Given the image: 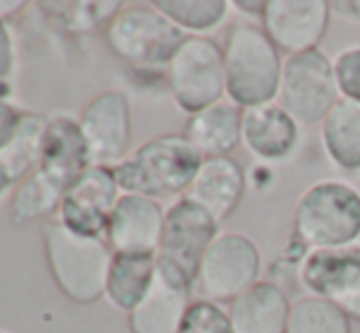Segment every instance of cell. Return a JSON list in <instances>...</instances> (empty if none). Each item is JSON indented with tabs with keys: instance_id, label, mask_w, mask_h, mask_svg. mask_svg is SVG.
<instances>
[{
	"instance_id": "4fadbf2b",
	"label": "cell",
	"mask_w": 360,
	"mask_h": 333,
	"mask_svg": "<svg viewBox=\"0 0 360 333\" xmlns=\"http://www.w3.org/2000/svg\"><path fill=\"white\" fill-rule=\"evenodd\" d=\"M167 209L140 194H123L110 216L105 243L120 255H157Z\"/></svg>"
},
{
	"instance_id": "9a60e30c",
	"label": "cell",
	"mask_w": 360,
	"mask_h": 333,
	"mask_svg": "<svg viewBox=\"0 0 360 333\" xmlns=\"http://www.w3.org/2000/svg\"><path fill=\"white\" fill-rule=\"evenodd\" d=\"M94 166L91 150L81 133L79 120L69 115H54L49 118L47 130H44L42 143V159H39V171L54 179L59 186L69 189L86 169Z\"/></svg>"
},
{
	"instance_id": "2e32d148",
	"label": "cell",
	"mask_w": 360,
	"mask_h": 333,
	"mask_svg": "<svg viewBox=\"0 0 360 333\" xmlns=\"http://www.w3.org/2000/svg\"><path fill=\"white\" fill-rule=\"evenodd\" d=\"M248 189V179L243 166L233 157L204 159L194 181H191L186 199L199 204L206 214L214 216L218 226L236 214Z\"/></svg>"
},
{
	"instance_id": "d4e9b609",
	"label": "cell",
	"mask_w": 360,
	"mask_h": 333,
	"mask_svg": "<svg viewBox=\"0 0 360 333\" xmlns=\"http://www.w3.org/2000/svg\"><path fill=\"white\" fill-rule=\"evenodd\" d=\"M285 333H351V319L331 301L304 296L292 304Z\"/></svg>"
},
{
	"instance_id": "8992f818",
	"label": "cell",
	"mask_w": 360,
	"mask_h": 333,
	"mask_svg": "<svg viewBox=\"0 0 360 333\" xmlns=\"http://www.w3.org/2000/svg\"><path fill=\"white\" fill-rule=\"evenodd\" d=\"M218 238V223L199 204L181 196L167 209L165 230L157 248V272L167 282L191 289L206 250Z\"/></svg>"
},
{
	"instance_id": "ffe728a7",
	"label": "cell",
	"mask_w": 360,
	"mask_h": 333,
	"mask_svg": "<svg viewBox=\"0 0 360 333\" xmlns=\"http://www.w3.org/2000/svg\"><path fill=\"white\" fill-rule=\"evenodd\" d=\"M189 306L191 289L172 285L157 272L155 285L145 299L128 314L130 333H179Z\"/></svg>"
},
{
	"instance_id": "5b68a950",
	"label": "cell",
	"mask_w": 360,
	"mask_h": 333,
	"mask_svg": "<svg viewBox=\"0 0 360 333\" xmlns=\"http://www.w3.org/2000/svg\"><path fill=\"white\" fill-rule=\"evenodd\" d=\"M186 34L155 8V3L123 5L118 15L105 25V42L110 52L135 69L169 67L172 57Z\"/></svg>"
},
{
	"instance_id": "1f68e13d",
	"label": "cell",
	"mask_w": 360,
	"mask_h": 333,
	"mask_svg": "<svg viewBox=\"0 0 360 333\" xmlns=\"http://www.w3.org/2000/svg\"><path fill=\"white\" fill-rule=\"evenodd\" d=\"M236 8L238 10H243V13H248V15H252V18H260L262 20V15H265V8H267V3H252V0H238L236 3Z\"/></svg>"
},
{
	"instance_id": "d6986e66",
	"label": "cell",
	"mask_w": 360,
	"mask_h": 333,
	"mask_svg": "<svg viewBox=\"0 0 360 333\" xmlns=\"http://www.w3.org/2000/svg\"><path fill=\"white\" fill-rule=\"evenodd\" d=\"M297 270L309 296L333 301L360 275V248L351 245L341 250H309Z\"/></svg>"
},
{
	"instance_id": "7c38bea8",
	"label": "cell",
	"mask_w": 360,
	"mask_h": 333,
	"mask_svg": "<svg viewBox=\"0 0 360 333\" xmlns=\"http://www.w3.org/2000/svg\"><path fill=\"white\" fill-rule=\"evenodd\" d=\"M331 5L326 0H270L262 15V30L287 57L319 49L326 37Z\"/></svg>"
},
{
	"instance_id": "6da1fadb",
	"label": "cell",
	"mask_w": 360,
	"mask_h": 333,
	"mask_svg": "<svg viewBox=\"0 0 360 333\" xmlns=\"http://www.w3.org/2000/svg\"><path fill=\"white\" fill-rule=\"evenodd\" d=\"M201 164L204 157L184 135H160L113 164V174L123 194L165 201L186 196Z\"/></svg>"
},
{
	"instance_id": "603a6c76",
	"label": "cell",
	"mask_w": 360,
	"mask_h": 333,
	"mask_svg": "<svg viewBox=\"0 0 360 333\" xmlns=\"http://www.w3.org/2000/svg\"><path fill=\"white\" fill-rule=\"evenodd\" d=\"M67 194L64 186H59L54 179H49L44 171L34 169L30 176H25L13 189L10 201V216L15 223L30 226L37 221H54L62 209V199Z\"/></svg>"
},
{
	"instance_id": "836d02e7",
	"label": "cell",
	"mask_w": 360,
	"mask_h": 333,
	"mask_svg": "<svg viewBox=\"0 0 360 333\" xmlns=\"http://www.w3.org/2000/svg\"><path fill=\"white\" fill-rule=\"evenodd\" d=\"M0 333H5V331H0Z\"/></svg>"
},
{
	"instance_id": "f1b7e54d",
	"label": "cell",
	"mask_w": 360,
	"mask_h": 333,
	"mask_svg": "<svg viewBox=\"0 0 360 333\" xmlns=\"http://www.w3.org/2000/svg\"><path fill=\"white\" fill-rule=\"evenodd\" d=\"M22 120V110H18L13 103H8L5 98H0V152L10 145V140L15 138Z\"/></svg>"
},
{
	"instance_id": "ac0fdd59",
	"label": "cell",
	"mask_w": 360,
	"mask_h": 333,
	"mask_svg": "<svg viewBox=\"0 0 360 333\" xmlns=\"http://www.w3.org/2000/svg\"><path fill=\"white\" fill-rule=\"evenodd\" d=\"M184 138L204 159L231 157L233 150L243 143V108L231 100H221L189 115Z\"/></svg>"
},
{
	"instance_id": "7402d4cb",
	"label": "cell",
	"mask_w": 360,
	"mask_h": 333,
	"mask_svg": "<svg viewBox=\"0 0 360 333\" xmlns=\"http://www.w3.org/2000/svg\"><path fill=\"white\" fill-rule=\"evenodd\" d=\"M321 143L328 159L346 171H360V103L341 98L321 123Z\"/></svg>"
},
{
	"instance_id": "83f0119b",
	"label": "cell",
	"mask_w": 360,
	"mask_h": 333,
	"mask_svg": "<svg viewBox=\"0 0 360 333\" xmlns=\"http://www.w3.org/2000/svg\"><path fill=\"white\" fill-rule=\"evenodd\" d=\"M333 69H336V81L343 98L360 103V44L343 49L333 62Z\"/></svg>"
},
{
	"instance_id": "9c48e42d",
	"label": "cell",
	"mask_w": 360,
	"mask_h": 333,
	"mask_svg": "<svg viewBox=\"0 0 360 333\" xmlns=\"http://www.w3.org/2000/svg\"><path fill=\"white\" fill-rule=\"evenodd\" d=\"M260 272L262 255L255 240L243 233H218L201 260L196 287L204 299L231 304L243 292L260 282Z\"/></svg>"
},
{
	"instance_id": "8fae6325",
	"label": "cell",
	"mask_w": 360,
	"mask_h": 333,
	"mask_svg": "<svg viewBox=\"0 0 360 333\" xmlns=\"http://www.w3.org/2000/svg\"><path fill=\"white\" fill-rule=\"evenodd\" d=\"M81 133L91 150L94 164L113 166L128 157L133 115L123 91H103L84 105L79 115Z\"/></svg>"
},
{
	"instance_id": "ba28073f",
	"label": "cell",
	"mask_w": 360,
	"mask_h": 333,
	"mask_svg": "<svg viewBox=\"0 0 360 333\" xmlns=\"http://www.w3.org/2000/svg\"><path fill=\"white\" fill-rule=\"evenodd\" d=\"M277 96L280 105L299 125L323 123L333 105L343 98L333 62L321 49L292 54L285 59Z\"/></svg>"
},
{
	"instance_id": "4316f807",
	"label": "cell",
	"mask_w": 360,
	"mask_h": 333,
	"mask_svg": "<svg viewBox=\"0 0 360 333\" xmlns=\"http://www.w3.org/2000/svg\"><path fill=\"white\" fill-rule=\"evenodd\" d=\"M179 333H233L231 316L223 306L209 299H196L186 309Z\"/></svg>"
},
{
	"instance_id": "e0dca14e",
	"label": "cell",
	"mask_w": 360,
	"mask_h": 333,
	"mask_svg": "<svg viewBox=\"0 0 360 333\" xmlns=\"http://www.w3.org/2000/svg\"><path fill=\"white\" fill-rule=\"evenodd\" d=\"M289 311L292 301L287 299L285 289L265 280L243 292L228 306L233 333H285Z\"/></svg>"
},
{
	"instance_id": "5bb4252c",
	"label": "cell",
	"mask_w": 360,
	"mask_h": 333,
	"mask_svg": "<svg viewBox=\"0 0 360 333\" xmlns=\"http://www.w3.org/2000/svg\"><path fill=\"white\" fill-rule=\"evenodd\" d=\"M302 143L299 123L280 103L243 110V145L265 162H285Z\"/></svg>"
},
{
	"instance_id": "44dd1931",
	"label": "cell",
	"mask_w": 360,
	"mask_h": 333,
	"mask_svg": "<svg viewBox=\"0 0 360 333\" xmlns=\"http://www.w3.org/2000/svg\"><path fill=\"white\" fill-rule=\"evenodd\" d=\"M157 280L155 255H120L113 252L108 280H105V299L118 311H130L145 299Z\"/></svg>"
},
{
	"instance_id": "30bf717a",
	"label": "cell",
	"mask_w": 360,
	"mask_h": 333,
	"mask_svg": "<svg viewBox=\"0 0 360 333\" xmlns=\"http://www.w3.org/2000/svg\"><path fill=\"white\" fill-rule=\"evenodd\" d=\"M123 196L113 166L94 164L67 189L57 221L89 238H105L115 204Z\"/></svg>"
},
{
	"instance_id": "7a4b0ae2",
	"label": "cell",
	"mask_w": 360,
	"mask_h": 333,
	"mask_svg": "<svg viewBox=\"0 0 360 333\" xmlns=\"http://www.w3.org/2000/svg\"><path fill=\"white\" fill-rule=\"evenodd\" d=\"M226 93L238 108L275 103L282 81V52L257 25L238 22L223 42Z\"/></svg>"
},
{
	"instance_id": "f546056e",
	"label": "cell",
	"mask_w": 360,
	"mask_h": 333,
	"mask_svg": "<svg viewBox=\"0 0 360 333\" xmlns=\"http://www.w3.org/2000/svg\"><path fill=\"white\" fill-rule=\"evenodd\" d=\"M15 69V42L8 27V20L0 18V84L8 81Z\"/></svg>"
},
{
	"instance_id": "d6a6232c",
	"label": "cell",
	"mask_w": 360,
	"mask_h": 333,
	"mask_svg": "<svg viewBox=\"0 0 360 333\" xmlns=\"http://www.w3.org/2000/svg\"><path fill=\"white\" fill-rule=\"evenodd\" d=\"M13 186H15V179L10 176V171L5 169V164L0 162V201L5 199V194H8Z\"/></svg>"
},
{
	"instance_id": "484cf974",
	"label": "cell",
	"mask_w": 360,
	"mask_h": 333,
	"mask_svg": "<svg viewBox=\"0 0 360 333\" xmlns=\"http://www.w3.org/2000/svg\"><path fill=\"white\" fill-rule=\"evenodd\" d=\"M155 8L181 32H211L223 25L231 5L226 0H157Z\"/></svg>"
},
{
	"instance_id": "3957f363",
	"label": "cell",
	"mask_w": 360,
	"mask_h": 333,
	"mask_svg": "<svg viewBox=\"0 0 360 333\" xmlns=\"http://www.w3.org/2000/svg\"><path fill=\"white\" fill-rule=\"evenodd\" d=\"M44 255L54 285L74 304H94L105 296L113 250L105 238L79 235L57 218L42 228Z\"/></svg>"
},
{
	"instance_id": "52a82bcc",
	"label": "cell",
	"mask_w": 360,
	"mask_h": 333,
	"mask_svg": "<svg viewBox=\"0 0 360 333\" xmlns=\"http://www.w3.org/2000/svg\"><path fill=\"white\" fill-rule=\"evenodd\" d=\"M167 86L174 103L189 115L221 103L226 93L223 47L204 34H186L167 67Z\"/></svg>"
},
{
	"instance_id": "277c9868",
	"label": "cell",
	"mask_w": 360,
	"mask_h": 333,
	"mask_svg": "<svg viewBox=\"0 0 360 333\" xmlns=\"http://www.w3.org/2000/svg\"><path fill=\"white\" fill-rule=\"evenodd\" d=\"M294 235L309 250H341L360 240V191L338 179L311 184L294 209Z\"/></svg>"
},
{
	"instance_id": "cb8c5ba5",
	"label": "cell",
	"mask_w": 360,
	"mask_h": 333,
	"mask_svg": "<svg viewBox=\"0 0 360 333\" xmlns=\"http://www.w3.org/2000/svg\"><path fill=\"white\" fill-rule=\"evenodd\" d=\"M47 123H49V118H44V115L22 113L18 133L10 140L8 148L0 152V162L5 164V169H8L10 176L15 179V186L39 166Z\"/></svg>"
},
{
	"instance_id": "4dcf8cb0",
	"label": "cell",
	"mask_w": 360,
	"mask_h": 333,
	"mask_svg": "<svg viewBox=\"0 0 360 333\" xmlns=\"http://www.w3.org/2000/svg\"><path fill=\"white\" fill-rule=\"evenodd\" d=\"M331 304H336L351 321H358L360 324V275L353 280V285L348 287V289H343L341 294L331 301Z\"/></svg>"
}]
</instances>
